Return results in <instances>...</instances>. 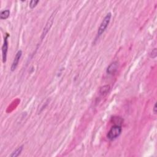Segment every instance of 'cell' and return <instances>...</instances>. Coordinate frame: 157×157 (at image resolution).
Masks as SVG:
<instances>
[{"label": "cell", "instance_id": "cell-4", "mask_svg": "<svg viewBox=\"0 0 157 157\" xmlns=\"http://www.w3.org/2000/svg\"><path fill=\"white\" fill-rule=\"evenodd\" d=\"M54 16H55V13H53V14H52V15L50 16V18L49 19L47 22V23H46V26H45L44 28L43 34H42V36H41V39H43V38L45 37V36L46 35L47 33H48L49 30H50V28H51L52 24H53V20H54Z\"/></svg>", "mask_w": 157, "mask_h": 157}, {"label": "cell", "instance_id": "cell-3", "mask_svg": "<svg viewBox=\"0 0 157 157\" xmlns=\"http://www.w3.org/2000/svg\"><path fill=\"white\" fill-rule=\"evenodd\" d=\"M8 34H6V36L4 37V43L2 46V57H3V62L6 63L7 59V53H8V38H9Z\"/></svg>", "mask_w": 157, "mask_h": 157}, {"label": "cell", "instance_id": "cell-9", "mask_svg": "<svg viewBox=\"0 0 157 157\" xmlns=\"http://www.w3.org/2000/svg\"><path fill=\"white\" fill-rule=\"evenodd\" d=\"M23 146H21L20 147L17 148V149L15 150V151H14L12 153V154L10 155V156L17 157V156H19V155H20L21 152H22V150H23Z\"/></svg>", "mask_w": 157, "mask_h": 157}, {"label": "cell", "instance_id": "cell-13", "mask_svg": "<svg viewBox=\"0 0 157 157\" xmlns=\"http://www.w3.org/2000/svg\"><path fill=\"white\" fill-rule=\"evenodd\" d=\"M153 113H154L155 114H156V112H157L156 103H155V104H154V107H153Z\"/></svg>", "mask_w": 157, "mask_h": 157}, {"label": "cell", "instance_id": "cell-10", "mask_svg": "<svg viewBox=\"0 0 157 157\" xmlns=\"http://www.w3.org/2000/svg\"><path fill=\"white\" fill-rule=\"evenodd\" d=\"M112 120L113 123L115 125H120V126H121L123 122V120L121 117H114L112 118Z\"/></svg>", "mask_w": 157, "mask_h": 157}, {"label": "cell", "instance_id": "cell-11", "mask_svg": "<svg viewBox=\"0 0 157 157\" xmlns=\"http://www.w3.org/2000/svg\"><path fill=\"white\" fill-rule=\"evenodd\" d=\"M39 2V1H38V0H37V1H36V0H32V1H30V3H29V8H30L31 9H34L35 7L37 6L38 3Z\"/></svg>", "mask_w": 157, "mask_h": 157}, {"label": "cell", "instance_id": "cell-7", "mask_svg": "<svg viewBox=\"0 0 157 157\" xmlns=\"http://www.w3.org/2000/svg\"><path fill=\"white\" fill-rule=\"evenodd\" d=\"M110 90V86L109 85H104V86L101 87L99 90V93L102 96H105L109 93Z\"/></svg>", "mask_w": 157, "mask_h": 157}, {"label": "cell", "instance_id": "cell-1", "mask_svg": "<svg viewBox=\"0 0 157 157\" xmlns=\"http://www.w3.org/2000/svg\"><path fill=\"white\" fill-rule=\"evenodd\" d=\"M111 17H112V14L111 13H109L108 14H107V15H106L103 20H102L101 23L100 24V26H99L96 38V39L100 37V36L103 34L104 31H105V30L107 28L108 25H109V24L110 23Z\"/></svg>", "mask_w": 157, "mask_h": 157}, {"label": "cell", "instance_id": "cell-8", "mask_svg": "<svg viewBox=\"0 0 157 157\" xmlns=\"http://www.w3.org/2000/svg\"><path fill=\"white\" fill-rule=\"evenodd\" d=\"M10 15V10L7 9V10H3V11L1 12L0 13V19L1 20H6L9 17Z\"/></svg>", "mask_w": 157, "mask_h": 157}, {"label": "cell", "instance_id": "cell-6", "mask_svg": "<svg viewBox=\"0 0 157 157\" xmlns=\"http://www.w3.org/2000/svg\"><path fill=\"white\" fill-rule=\"evenodd\" d=\"M118 67V63L117 62H114L108 66L106 73L109 75H113L117 71Z\"/></svg>", "mask_w": 157, "mask_h": 157}, {"label": "cell", "instance_id": "cell-12", "mask_svg": "<svg viewBox=\"0 0 157 157\" xmlns=\"http://www.w3.org/2000/svg\"><path fill=\"white\" fill-rule=\"evenodd\" d=\"M150 57L152 58H155L157 56V49L156 48L153 49L152 50V52L150 53L149 54Z\"/></svg>", "mask_w": 157, "mask_h": 157}, {"label": "cell", "instance_id": "cell-2", "mask_svg": "<svg viewBox=\"0 0 157 157\" xmlns=\"http://www.w3.org/2000/svg\"><path fill=\"white\" fill-rule=\"evenodd\" d=\"M122 128L120 125H114L112 126L107 134V139L110 141H114L120 136L122 133Z\"/></svg>", "mask_w": 157, "mask_h": 157}, {"label": "cell", "instance_id": "cell-5", "mask_svg": "<svg viewBox=\"0 0 157 157\" xmlns=\"http://www.w3.org/2000/svg\"><path fill=\"white\" fill-rule=\"evenodd\" d=\"M22 50H19L17 52V53L15 55V57L14 59V61L13 62V64H12L11 67H10V70L11 71H14L15 70V69L17 68V66H18L19 61H20L21 57H22Z\"/></svg>", "mask_w": 157, "mask_h": 157}]
</instances>
